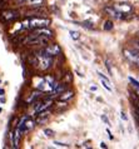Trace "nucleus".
Wrapping results in <instances>:
<instances>
[{"mask_svg":"<svg viewBox=\"0 0 139 149\" xmlns=\"http://www.w3.org/2000/svg\"><path fill=\"white\" fill-rule=\"evenodd\" d=\"M53 64V58L47 56L39 53V55H36V65L39 67L40 70H48Z\"/></svg>","mask_w":139,"mask_h":149,"instance_id":"1","label":"nucleus"},{"mask_svg":"<svg viewBox=\"0 0 139 149\" xmlns=\"http://www.w3.org/2000/svg\"><path fill=\"white\" fill-rule=\"evenodd\" d=\"M50 19L47 18H33L29 19V28L30 29H36V28H44L50 25Z\"/></svg>","mask_w":139,"mask_h":149,"instance_id":"2","label":"nucleus"},{"mask_svg":"<svg viewBox=\"0 0 139 149\" xmlns=\"http://www.w3.org/2000/svg\"><path fill=\"white\" fill-rule=\"evenodd\" d=\"M60 53H62V49H60L59 45L58 44H51V45H47V47L44 48L42 52H40V54L54 58L56 55H59Z\"/></svg>","mask_w":139,"mask_h":149,"instance_id":"3","label":"nucleus"},{"mask_svg":"<svg viewBox=\"0 0 139 149\" xmlns=\"http://www.w3.org/2000/svg\"><path fill=\"white\" fill-rule=\"evenodd\" d=\"M19 18V13L16 10L13 9H8V10H4L1 13V20L4 23H9V22H13V20L18 19Z\"/></svg>","mask_w":139,"mask_h":149,"instance_id":"4","label":"nucleus"},{"mask_svg":"<svg viewBox=\"0 0 139 149\" xmlns=\"http://www.w3.org/2000/svg\"><path fill=\"white\" fill-rule=\"evenodd\" d=\"M51 104H53V100H51L50 98L45 99V100H43V102L35 103L34 110H35V113L38 114V113H40V111H43V110H45V109H49V107H50Z\"/></svg>","mask_w":139,"mask_h":149,"instance_id":"5","label":"nucleus"},{"mask_svg":"<svg viewBox=\"0 0 139 149\" xmlns=\"http://www.w3.org/2000/svg\"><path fill=\"white\" fill-rule=\"evenodd\" d=\"M123 53H124L125 58L130 61V63H133V64H136V65L139 67V53L134 52V50L130 52V50H126V49H124Z\"/></svg>","mask_w":139,"mask_h":149,"instance_id":"6","label":"nucleus"},{"mask_svg":"<svg viewBox=\"0 0 139 149\" xmlns=\"http://www.w3.org/2000/svg\"><path fill=\"white\" fill-rule=\"evenodd\" d=\"M104 11L107 13L109 16H112V18H114V19H123V18H125L124 15H126V14H122V13H119L115 8H113V6H105L104 8Z\"/></svg>","mask_w":139,"mask_h":149,"instance_id":"7","label":"nucleus"},{"mask_svg":"<svg viewBox=\"0 0 139 149\" xmlns=\"http://www.w3.org/2000/svg\"><path fill=\"white\" fill-rule=\"evenodd\" d=\"M34 33H35L36 35H42V36H45V38H49V39H50L53 35H54V33H53L50 29H48V26L36 28V29H34Z\"/></svg>","mask_w":139,"mask_h":149,"instance_id":"8","label":"nucleus"},{"mask_svg":"<svg viewBox=\"0 0 139 149\" xmlns=\"http://www.w3.org/2000/svg\"><path fill=\"white\" fill-rule=\"evenodd\" d=\"M23 132L16 128L13 133V148H19V143H20V138H22Z\"/></svg>","mask_w":139,"mask_h":149,"instance_id":"9","label":"nucleus"},{"mask_svg":"<svg viewBox=\"0 0 139 149\" xmlns=\"http://www.w3.org/2000/svg\"><path fill=\"white\" fill-rule=\"evenodd\" d=\"M35 120H33V119H30L29 117H26V119L24 120V123H23V127H24V133L25 132H28V130H31L33 128L35 127Z\"/></svg>","mask_w":139,"mask_h":149,"instance_id":"10","label":"nucleus"},{"mask_svg":"<svg viewBox=\"0 0 139 149\" xmlns=\"http://www.w3.org/2000/svg\"><path fill=\"white\" fill-rule=\"evenodd\" d=\"M73 97H74V92H73V90H64L63 93L59 94V100L68 102L69 99H72Z\"/></svg>","mask_w":139,"mask_h":149,"instance_id":"11","label":"nucleus"},{"mask_svg":"<svg viewBox=\"0 0 139 149\" xmlns=\"http://www.w3.org/2000/svg\"><path fill=\"white\" fill-rule=\"evenodd\" d=\"M64 90H67V84H56L54 88L51 89V93L53 94H60V93H63Z\"/></svg>","mask_w":139,"mask_h":149,"instance_id":"12","label":"nucleus"},{"mask_svg":"<svg viewBox=\"0 0 139 149\" xmlns=\"http://www.w3.org/2000/svg\"><path fill=\"white\" fill-rule=\"evenodd\" d=\"M45 0H26L28 5L30 8H42Z\"/></svg>","mask_w":139,"mask_h":149,"instance_id":"13","label":"nucleus"},{"mask_svg":"<svg viewBox=\"0 0 139 149\" xmlns=\"http://www.w3.org/2000/svg\"><path fill=\"white\" fill-rule=\"evenodd\" d=\"M98 74H99V78H100L101 83H103L104 88L107 89V90H109V92H112V88H110V83H109V80H108V78H107V77H104L101 73H98Z\"/></svg>","mask_w":139,"mask_h":149,"instance_id":"14","label":"nucleus"},{"mask_svg":"<svg viewBox=\"0 0 139 149\" xmlns=\"http://www.w3.org/2000/svg\"><path fill=\"white\" fill-rule=\"evenodd\" d=\"M40 94H42V92H40V90H35L34 93H31L30 98L26 100V103H33V102H35L36 99H38V98L40 97Z\"/></svg>","mask_w":139,"mask_h":149,"instance_id":"15","label":"nucleus"},{"mask_svg":"<svg viewBox=\"0 0 139 149\" xmlns=\"http://www.w3.org/2000/svg\"><path fill=\"white\" fill-rule=\"evenodd\" d=\"M113 22H110V20H107V22L104 23V30H107V31H110V30H113Z\"/></svg>","mask_w":139,"mask_h":149,"instance_id":"16","label":"nucleus"},{"mask_svg":"<svg viewBox=\"0 0 139 149\" xmlns=\"http://www.w3.org/2000/svg\"><path fill=\"white\" fill-rule=\"evenodd\" d=\"M69 34H70L72 39H74V40H78V39L80 38V33H79V31H75V30H70V31H69Z\"/></svg>","mask_w":139,"mask_h":149,"instance_id":"17","label":"nucleus"},{"mask_svg":"<svg viewBox=\"0 0 139 149\" xmlns=\"http://www.w3.org/2000/svg\"><path fill=\"white\" fill-rule=\"evenodd\" d=\"M80 25L84 26V28H87V29H94L93 23H90V22H83V23H80Z\"/></svg>","mask_w":139,"mask_h":149,"instance_id":"18","label":"nucleus"},{"mask_svg":"<svg viewBox=\"0 0 139 149\" xmlns=\"http://www.w3.org/2000/svg\"><path fill=\"white\" fill-rule=\"evenodd\" d=\"M44 134H45L47 136H49V138H51V136H54V130L51 129H44Z\"/></svg>","mask_w":139,"mask_h":149,"instance_id":"19","label":"nucleus"},{"mask_svg":"<svg viewBox=\"0 0 139 149\" xmlns=\"http://www.w3.org/2000/svg\"><path fill=\"white\" fill-rule=\"evenodd\" d=\"M129 81L132 83V84L134 85V86H139V81H137L134 78H132V77H129Z\"/></svg>","mask_w":139,"mask_h":149,"instance_id":"20","label":"nucleus"},{"mask_svg":"<svg viewBox=\"0 0 139 149\" xmlns=\"http://www.w3.org/2000/svg\"><path fill=\"white\" fill-rule=\"evenodd\" d=\"M55 146H58V147H63V148H69V146H68V144L59 143V142H55Z\"/></svg>","mask_w":139,"mask_h":149,"instance_id":"21","label":"nucleus"},{"mask_svg":"<svg viewBox=\"0 0 139 149\" xmlns=\"http://www.w3.org/2000/svg\"><path fill=\"white\" fill-rule=\"evenodd\" d=\"M101 120H103L105 124H107V125H109V124H110V123H109V119L105 117V115H101Z\"/></svg>","mask_w":139,"mask_h":149,"instance_id":"22","label":"nucleus"},{"mask_svg":"<svg viewBox=\"0 0 139 149\" xmlns=\"http://www.w3.org/2000/svg\"><path fill=\"white\" fill-rule=\"evenodd\" d=\"M100 148H104V149H107V148H108V146H107V144H105V143H103V142H101V143H100Z\"/></svg>","mask_w":139,"mask_h":149,"instance_id":"23","label":"nucleus"},{"mask_svg":"<svg viewBox=\"0 0 139 149\" xmlns=\"http://www.w3.org/2000/svg\"><path fill=\"white\" fill-rule=\"evenodd\" d=\"M122 119H123V120H126V119H128V118H126V115L123 113V111H122Z\"/></svg>","mask_w":139,"mask_h":149,"instance_id":"24","label":"nucleus"},{"mask_svg":"<svg viewBox=\"0 0 139 149\" xmlns=\"http://www.w3.org/2000/svg\"><path fill=\"white\" fill-rule=\"evenodd\" d=\"M107 133H108V135H109V138L113 140V135H112V133H110V130H109V129H107Z\"/></svg>","mask_w":139,"mask_h":149,"instance_id":"25","label":"nucleus"},{"mask_svg":"<svg viewBox=\"0 0 139 149\" xmlns=\"http://www.w3.org/2000/svg\"><path fill=\"white\" fill-rule=\"evenodd\" d=\"M134 90H136V93L139 95V86H134Z\"/></svg>","mask_w":139,"mask_h":149,"instance_id":"26","label":"nucleus"},{"mask_svg":"<svg viewBox=\"0 0 139 149\" xmlns=\"http://www.w3.org/2000/svg\"><path fill=\"white\" fill-rule=\"evenodd\" d=\"M136 115H137V119L139 120V110L138 109H136Z\"/></svg>","mask_w":139,"mask_h":149,"instance_id":"27","label":"nucleus"},{"mask_svg":"<svg viewBox=\"0 0 139 149\" xmlns=\"http://www.w3.org/2000/svg\"><path fill=\"white\" fill-rule=\"evenodd\" d=\"M0 95H4V89L0 88Z\"/></svg>","mask_w":139,"mask_h":149,"instance_id":"28","label":"nucleus"},{"mask_svg":"<svg viewBox=\"0 0 139 149\" xmlns=\"http://www.w3.org/2000/svg\"><path fill=\"white\" fill-rule=\"evenodd\" d=\"M16 1H18V3H25L26 0H16Z\"/></svg>","mask_w":139,"mask_h":149,"instance_id":"29","label":"nucleus"},{"mask_svg":"<svg viewBox=\"0 0 139 149\" xmlns=\"http://www.w3.org/2000/svg\"><path fill=\"white\" fill-rule=\"evenodd\" d=\"M136 108H137V109L139 110V103H137V105H136Z\"/></svg>","mask_w":139,"mask_h":149,"instance_id":"30","label":"nucleus"},{"mask_svg":"<svg viewBox=\"0 0 139 149\" xmlns=\"http://www.w3.org/2000/svg\"><path fill=\"white\" fill-rule=\"evenodd\" d=\"M0 113H1V108H0Z\"/></svg>","mask_w":139,"mask_h":149,"instance_id":"31","label":"nucleus"},{"mask_svg":"<svg viewBox=\"0 0 139 149\" xmlns=\"http://www.w3.org/2000/svg\"><path fill=\"white\" fill-rule=\"evenodd\" d=\"M138 43H139V41H138Z\"/></svg>","mask_w":139,"mask_h":149,"instance_id":"32","label":"nucleus"}]
</instances>
